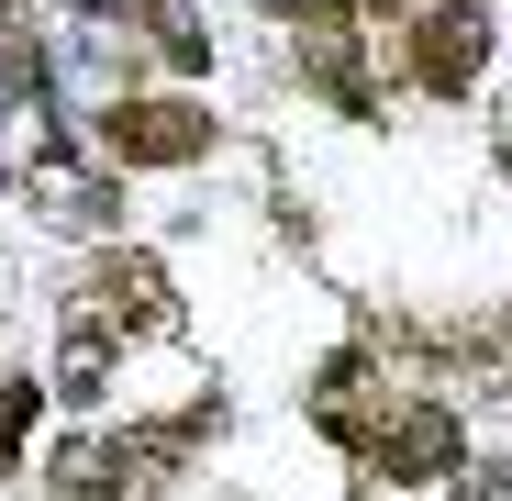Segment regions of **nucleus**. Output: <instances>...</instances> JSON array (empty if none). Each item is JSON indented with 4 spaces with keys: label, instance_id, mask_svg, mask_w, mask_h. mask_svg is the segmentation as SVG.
<instances>
[{
    "label": "nucleus",
    "instance_id": "nucleus-7",
    "mask_svg": "<svg viewBox=\"0 0 512 501\" xmlns=\"http://www.w3.org/2000/svg\"><path fill=\"white\" fill-rule=\"evenodd\" d=\"M34 401H45L34 379H0V457H23V424H34Z\"/></svg>",
    "mask_w": 512,
    "mask_h": 501
},
{
    "label": "nucleus",
    "instance_id": "nucleus-9",
    "mask_svg": "<svg viewBox=\"0 0 512 501\" xmlns=\"http://www.w3.org/2000/svg\"><path fill=\"white\" fill-rule=\"evenodd\" d=\"M501 167H512V101H501Z\"/></svg>",
    "mask_w": 512,
    "mask_h": 501
},
{
    "label": "nucleus",
    "instance_id": "nucleus-2",
    "mask_svg": "<svg viewBox=\"0 0 512 501\" xmlns=\"http://www.w3.org/2000/svg\"><path fill=\"white\" fill-rule=\"evenodd\" d=\"M368 468L379 479H446L457 468V412L446 401H390V424L368 435Z\"/></svg>",
    "mask_w": 512,
    "mask_h": 501
},
{
    "label": "nucleus",
    "instance_id": "nucleus-4",
    "mask_svg": "<svg viewBox=\"0 0 512 501\" xmlns=\"http://www.w3.org/2000/svg\"><path fill=\"white\" fill-rule=\"evenodd\" d=\"M101 312L134 323V334H179V290H167L156 257H112V268H101Z\"/></svg>",
    "mask_w": 512,
    "mask_h": 501
},
{
    "label": "nucleus",
    "instance_id": "nucleus-1",
    "mask_svg": "<svg viewBox=\"0 0 512 501\" xmlns=\"http://www.w3.org/2000/svg\"><path fill=\"white\" fill-rule=\"evenodd\" d=\"M479 67H490V12H479V0H446V12L412 34V78H423L435 101H468Z\"/></svg>",
    "mask_w": 512,
    "mask_h": 501
},
{
    "label": "nucleus",
    "instance_id": "nucleus-3",
    "mask_svg": "<svg viewBox=\"0 0 512 501\" xmlns=\"http://www.w3.org/2000/svg\"><path fill=\"white\" fill-rule=\"evenodd\" d=\"M201 112L190 101H112V123H101V145H112V167H179V156H201Z\"/></svg>",
    "mask_w": 512,
    "mask_h": 501
},
{
    "label": "nucleus",
    "instance_id": "nucleus-5",
    "mask_svg": "<svg viewBox=\"0 0 512 501\" xmlns=\"http://www.w3.org/2000/svg\"><path fill=\"white\" fill-rule=\"evenodd\" d=\"M34 201H45V212H67L78 234H101V223L123 212V201H112L101 179H78V167H34Z\"/></svg>",
    "mask_w": 512,
    "mask_h": 501
},
{
    "label": "nucleus",
    "instance_id": "nucleus-8",
    "mask_svg": "<svg viewBox=\"0 0 512 501\" xmlns=\"http://www.w3.org/2000/svg\"><path fill=\"white\" fill-rule=\"evenodd\" d=\"M446 501H512V468H468V479H457Z\"/></svg>",
    "mask_w": 512,
    "mask_h": 501
},
{
    "label": "nucleus",
    "instance_id": "nucleus-6",
    "mask_svg": "<svg viewBox=\"0 0 512 501\" xmlns=\"http://www.w3.org/2000/svg\"><path fill=\"white\" fill-rule=\"evenodd\" d=\"M134 12L156 23V45L179 56V67H201V56H212V45H201V12H190V0H134Z\"/></svg>",
    "mask_w": 512,
    "mask_h": 501
}]
</instances>
